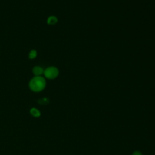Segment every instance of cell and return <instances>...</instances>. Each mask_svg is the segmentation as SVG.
Masks as SVG:
<instances>
[{
	"mask_svg": "<svg viewBox=\"0 0 155 155\" xmlns=\"http://www.w3.org/2000/svg\"><path fill=\"white\" fill-rule=\"evenodd\" d=\"M44 69L41 66L36 65L32 68V73L34 74V76H42L44 74Z\"/></svg>",
	"mask_w": 155,
	"mask_h": 155,
	"instance_id": "cell-3",
	"label": "cell"
},
{
	"mask_svg": "<svg viewBox=\"0 0 155 155\" xmlns=\"http://www.w3.org/2000/svg\"><path fill=\"white\" fill-rule=\"evenodd\" d=\"M30 113L35 117H38L41 115L40 111L37 108H31V110H30Z\"/></svg>",
	"mask_w": 155,
	"mask_h": 155,
	"instance_id": "cell-5",
	"label": "cell"
},
{
	"mask_svg": "<svg viewBox=\"0 0 155 155\" xmlns=\"http://www.w3.org/2000/svg\"><path fill=\"white\" fill-rule=\"evenodd\" d=\"M38 102L41 105H47L49 103V99L47 97L41 98L38 101Z\"/></svg>",
	"mask_w": 155,
	"mask_h": 155,
	"instance_id": "cell-7",
	"label": "cell"
},
{
	"mask_svg": "<svg viewBox=\"0 0 155 155\" xmlns=\"http://www.w3.org/2000/svg\"><path fill=\"white\" fill-rule=\"evenodd\" d=\"M132 155H142V154L139 151H135L133 153Z\"/></svg>",
	"mask_w": 155,
	"mask_h": 155,
	"instance_id": "cell-8",
	"label": "cell"
},
{
	"mask_svg": "<svg viewBox=\"0 0 155 155\" xmlns=\"http://www.w3.org/2000/svg\"><path fill=\"white\" fill-rule=\"evenodd\" d=\"M58 22V18L55 16H50L47 19V23L48 25H54Z\"/></svg>",
	"mask_w": 155,
	"mask_h": 155,
	"instance_id": "cell-4",
	"label": "cell"
},
{
	"mask_svg": "<svg viewBox=\"0 0 155 155\" xmlns=\"http://www.w3.org/2000/svg\"><path fill=\"white\" fill-rule=\"evenodd\" d=\"M59 70L54 66H50L44 69V78L48 79H54L59 75Z\"/></svg>",
	"mask_w": 155,
	"mask_h": 155,
	"instance_id": "cell-2",
	"label": "cell"
},
{
	"mask_svg": "<svg viewBox=\"0 0 155 155\" xmlns=\"http://www.w3.org/2000/svg\"><path fill=\"white\" fill-rule=\"evenodd\" d=\"M37 54H38L37 51L35 49H32L30 51V52L28 53V58L30 59H33L36 58Z\"/></svg>",
	"mask_w": 155,
	"mask_h": 155,
	"instance_id": "cell-6",
	"label": "cell"
},
{
	"mask_svg": "<svg viewBox=\"0 0 155 155\" xmlns=\"http://www.w3.org/2000/svg\"><path fill=\"white\" fill-rule=\"evenodd\" d=\"M30 89L34 92H40L42 91L46 86V81L42 76L33 77L28 84Z\"/></svg>",
	"mask_w": 155,
	"mask_h": 155,
	"instance_id": "cell-1",
	"label": "cell"
}]
</instances>
